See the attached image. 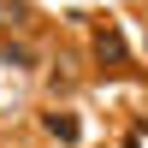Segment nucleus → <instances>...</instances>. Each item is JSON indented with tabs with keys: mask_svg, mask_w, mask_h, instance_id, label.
<instances>
[{
	"mask_svg": "<svg viewBox=\"0 0 148 148\" xmlns=\"http://www.w3.org/2000/svg\"><path fill=\"white\" fill-rule=\"evenodd\" d=\"M95 53H101L107 65H119V59H125V42H119L113 30H101V36H95Z\"/></svg>",
	"mask_w": 148,
	"mask_h": 148,
	"instance_id": "1",
	"label": "nucleus"
},
{
	"mask_svg": "<svg viewBox=\"0 0 148 148\" xmlns=\"http://www.w3.org/2000/svg\"><path fill=\"white\" fill-rule=\"evenodd\" d=\"M47 130H53L59 142H71V136H77V119H71V113H47Z\"/></svg>",
	"mask_w": 148,
	"mask_h": 148,
	"instance_id": "2",
	"label": "nucleus"
}]
</instances>
